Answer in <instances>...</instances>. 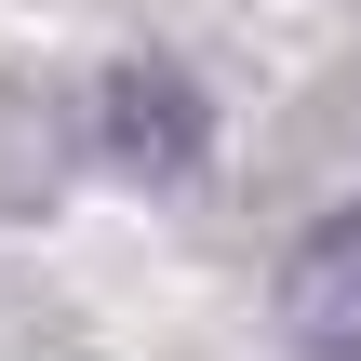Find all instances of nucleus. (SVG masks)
<instances>
[{
	"label": "nucleus",
	"instance_id": "f257e3e1",
	"mask_svg": "<svg viewBox=\"0 0 361 361\" xmlns=\"http://www.w3.org/2000/svg\"><path fill=\"white\" fill-rule=\"evenodd\" d=\"M281 335L308 361H361V201H335V214H308V241L281 255Z\"/></svg>",
	"mask_w": 361,
	"mask_h": 361
},
{
	"label": "nucleus",
	"instance_id": "f03ea898",
	"mask_svg": "<svg viewBox=\"0 0 361 361\" xmlns=\"http://www.w3.org/2000/svg\"><path fill=\"white\" fill-rule=\"evenodd\" d=\"M94 121H107V147H121V161H134V174H174V161H188V147H201V94H188V80H174V67H121V80H107V107H94Z\"/></svg>",
	"mask_w": 361,
	"mask_h": 361
}]
</instances>
